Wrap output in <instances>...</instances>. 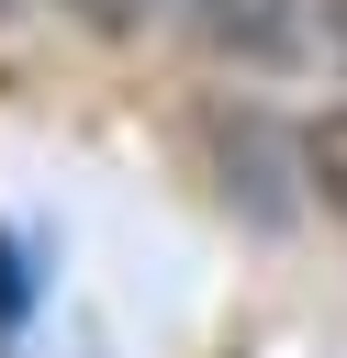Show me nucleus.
Segmentation results:
<instances>
[{
  "instance_id": "obj_1",
  "label": "nucleus",
  "mask_w": 347,
  "mask_h": 358,
  "mask_svg": "<svg viewBox=\"0 0 347 358\" xmlns=\"http://www.w3.org/2000/svg\"><path fill=\"white\" fill-rule=\"evenodd\" d=\"M201 34L257 56V45H280V34H291V0H201Z\"/></svg>"
},
{
  "instance_id": "obj_2",
  "label": "nucleus",
  "mask_w": 347,
  "mask_h": 358,
  "mask_svg": "<svg viewBox=\"0 0 347 358\" xmlns=\"http://www.w3.org/2000/svg\"><path fill=\"white\" fill-rule=\"evenodd\" d=\"M302 179H313V201L347 224V112H325V123L302 134Z\"/></svg>"
},
{
  "instance_id": "obj_3",
  "label": "nucleus",
  "mask_w": 347,
  "mask_h": 358,
  "mask_svg": "<svg viewBox=\"0 0 347 358\" xmlns=\"http://www.w3.org/2000/svg\"><path fill=\"white\" fill-rule=\"evenodd\" d=\"M56 11H78V22H90V34H134V22H146V11H157V0H56Z\"/></svg>"
},
{
  "instance_id": "obj_4",
  "label": "nucleus",
  "mask_w": 347,
  "mask_h": 358,
  "mask_svg": "<svg viewBox=\"0 0 347 358\" xmlns=\"http://www.w3.org/2000/svg\"><path fill=\"white\" fill-rule=\"evenodd\" d=\"M325 45H336V67H347V0H325Z\"/></svg>"
}]
</instances>
